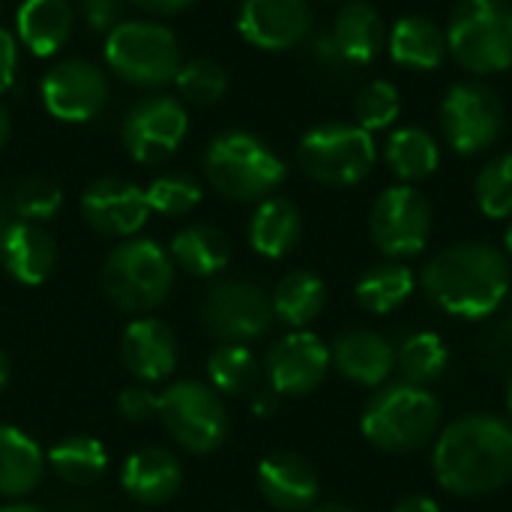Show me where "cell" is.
<instances>
[{"mask_svg":"<svg viewBox=\"0 0 512 512\" xmlns=\"http://www.w3.org/2000/svg\"><path fill=\"white\" fill-rule=\"evenodd\" d=\"M414 288H417L414 270L399 261H387V264L369 267L357 279L354 297H357L360 309H366L369 315H390L411 300Z\"/></svg>","mask_w":512,"mask_h":512,"instance_id":"obj_30","label":"cell"},{"mask_svg":"<svg viewBox=\"0 0 512 512\" xmlns=\"http://www.w3.org/2000/svg\"><path fill=\"white\" fill-rule=\"evenodd\" d=\"M120 486L135 504L159 507L180 492L183 468L174 453H168L162 447H141L123 462Z\"/></svg>","mask_w":512,"mask_h":512,"instance_id":"obj_22","label":"cell"},{"mask_svg":"<svg viewBox=\"0 0 512 512\" xmlns=\"http://www.w3.org/2000/svg\"><path fill=\"white\" fill-rule=\"evenodd\" d=\"M6 384H9V360H6V354L0 351V393L6 390Z\"/></svg>","mask_w":512,"mask_h":512,"instance_id":"obj_49","label":"cell"},{"mask_svg":"<svg viewBox=\"0 0 512 512\" xmlns=\"http://www.w3.org/2000/svg\"><path fill=\"white\" fill-rule=\"evenodd\" d=\"M39 96L45 111L60 123H87L108 102L105 72L81 57H69L42 75Z\"/></svg>","mask_w":512,"mask_h":512,"instance_id":"obj_15","label":"cell"},{"mask_svg":"<svg viewBox=\"0 0 512 512\" xmlns=\"http://www.w3.org/2000/svg\"><path fill=\"white\" fill-rule=\"evenodd\" d=\"M81 216L96 234L126 240L144 228V222L150 219V204L141 186L120 177H102L84 189Z\"/></svg>","mask_w":512,"mask_h":512,"instance_id":"obj_17","label":"cell"},{"mask_svg":"<svg viewBox=\"0 0 512 512\" xmlns=\"http://www.w3.org/2000/svg\"><path fill=\"white\" fill-rule=\"evenodd\" d=\"M507 411H510V417H512V375H510V387H507Z\"/></svg>","mask_w":512,"mask_h":512,"instance_id":"obj_52","label":"cell"},{"mask_svg":"<svg viewBox=\"0 0 512 512\" xmlns=\"http://www.w3.org/2000/svg\"><path fill=\"white\" fill-rule=\"evenodd\" d=\"M81 15L93 33H111L120 24L123 0H81Z\"/></svg>","mask_w":512,"mask_h":512,"instance_id":"obj_42","label":"cell"},{"mask_svg":"<svg viewBox=\"0 0 512 512\" xmlns=\"http://www.w3.org/2000/svg\"><path fill=\"white\" fill-rule=\"evenodd\" d=\"M120 360L135 381L156 384V381H165L177 369L180 348L168 324L156 318H141L126 327L120 339Z\"/></svg>","mask_w":512,"mask_h":512,"instance_id":"obj_21","label":"cell"},{"mask_svg":"<svg viewBox=\"0 0 512 512\" xmlns=\"http://www.w3.org/2000/svg\"><path fill=\"white\" fill-rule=\"evenodd\" d=\"M9 132H12V123H9V111H6V105L0 102V147L9 141Z\"/></svg>","mask_w":512,"mask_h":512,"instance_id":"obj_46","label":"cell"},{"mask_svg":"<svg viewBox=\"0 0 512 512\" xmlns=\"http://www.w3.org/2000/svg\"><path fill=\"white\" fill-rule=\"evenodd\" d=\"M189 132L186 108L171 96H147L135 102L120 126L123 147L135 162L156 165L180 150Z\"/></svg>","mask_w":512,"mask_h":512,"instance_id":"obj_14","label":"cell"},{"mask_svg":"<svg viewBox=\"0 0 512 512\" xmlns=\"http://www.w3.org/2000/svg\"><path fill=\"white\" fill-rule=\"evenodd\" d=\"M168 255L174 267H180L183 273L198 276V279H213L228 267L231 243L213 225H189L174 234Z\"/></svg>","mask_w":512,"mask_h":512,"instance_id":"obj_28","label":"cell"},{"mask_svg":"<svg viewBox=\"0 0 512 512\" xmlns=\"http://www.w3.org/2000/svg\"><path fill=\"white\" fill-rule=\"evenodd\" d=\"M441 402L426 387L396 381L378 387L360 417L363 438L384 453H417L438 438L441 429Z\"/></svg>","mask_w":512,"mask_h":512,"instance_id":"obj_3","label":"cell"},{"mask_svg":"<svg viewBox=\"0 0 512 512\" xmlns=\"http://www.w3.org/2000/svg\"><path fill=\"white\" fill-rule=\"evenodd\" d=\"M447 363H450L447 342L432 330L408 333L396 348V366L402 372V381L417 384V387L438 381L444 375Z\"/></svg>","mask_w":512,"mask_h":512,"instance_id":"obj_33","label":"cell"},{"mask_svg":"<svg viewBox=\"0 0 512 512\" xmlns=\"http://www.w3.org/2000/svg\"><path fill=\"white\" fill-rule=\"evenodd\" d=\"M0 264L18 285H42L54 273L57 246L42 225L15 219L0 240Z\"/></svg>","mask_w":512,"mask_h":512,"instance_id":"obj_23","label":"cell"},{"mask_svg":"<svg viewBox=\"0 0 512 512\" xmlns=\"http://www.w3.org/2000/svg\"><path fill=\"white\" fill-rule=\"evenodd\" d=\"M45 453L39 444L15 426H0V495L27 498L45 477Z\"/></svg>","mask_w":512,"mask_h":512,"instance_id":"obj_26","label":"cell"},{"mask_svg":"<svg viewBox=\"0 0 512 512\" xmlns=\"http://www.w3.org/2000/svg\"><path fill=\"white\" fill-rule=\"evenodd\" d=\"M504 246H507V252H510V258H512V222H510V228H507V234H504Z\"/></svg>","mask_w":512,"mask_h":512,"instance_id":"obj_51","label":"cell"},{"mask_svg":"<svg viewBox=\"0 0 512 512\" xmlns=\"http://www.w3.org/2000/svg\"><path fill=\"white\" fill-rule=\"evenodd\" d=\"M387 51L396 66L414 72H432L447 57L444 30L426 15H405L387 33Z\"/></svg>","mask_w":512,"mask_h":512,"instance_id":"obj_25","label":"cell"},{"mask_svg":"<svg viewBox=\"0 0 512 512\" xmlns=\"http://www.w3.org/2000/svg\"><path fill=\"white\" fill-rule=\"evenodd\" d=\"M399 111H402V96H399L396 84H390L387 78L369 81L354 99L357 126L366 132H381V129L393 126Z\"/></svg>","mask_w":512,"mask_h":512,"instance_id":"obj_37","label":"cell"},{"mask_svg":"<svg viewBox=\"0 0 512 512\" xmlns=\"http://www.w3.org/2000/svg\"><path fill=\"white\" fill-rule=\"evenodd\" d=\"M477 363L486 375H512V312L486 327L477 342Z\"/></svg>","mask_w":512,"mask_h":512,"instance_id":"obj_40","label":"cell"},{"mask_svg":"<svg viewBox=\"0 0 512 512\" xmlns=\"http://www.w3.org/2000/svg\"><path fill=\"white\" fill-rule=\"evenodd\" d=\"M48 468L66 486H90L108 468V450L93 435H69L48 450Z\"/></svg>","mask_w":512,"mask_h":512,"instance_id":"obj_32","label":"cell"},{"mask_svg":"<svg viewBox=\"0 0 512 512\" xmlns=\"http://www.w3.org/2000/svg\"><path fill=\"white\" fill-rule=\"evenodd\" d=\"M144 195L150 213L162 216H186L201 204V186L189 174H162L144 189Z\"/></svg>","mask_w":512,"mask_h":512,"instance_id":"obj_39","label":"cell"},{"mask_svg":"<svg viewBox=\"0 0 512 512\" xmlns=\"http://www.w3.org/2000/svg\"><path fill=\"white\" fill-rule=\"evenodd\" d=\"M201 321L222 345H249L273 327L276 315L270 297L255 282L222 279L207 291Z\"/></svg>","mask_w":512,"mask_h":512,"instance_id":"obj_12","label":"cell"},{"mask_svg":"<svg viewBox=\"0 0 512 512\" xmlns=\"http://www.w3.org/2000/svg\"><path fill=\"white\" fill-rule=\"evenodd\" d=\"M270 303H273V315L282 324H288L291 330H303L324 312L327 285L312 270H291L279 279Z\"/></svg>","mask_w":512,"mask_h":512,"instance_id":"obj_29","label":"cell"},{"mask_svg":"<svg viewBox=\"0 0 512 512\" xmlns=\"http://www.w3.org/2000/svg\"><path fill=\"white\" fill-rule=\"evenodd\" d=\"M156 417L171 441L195 456L219 450L228 438V411L222 396L201 381H177L162 390Z\"/></svg>","mask_w":512,"mask_h":512,"instance_id":"obj_9","label":"cell"},{"mask_svg":"<svg viewBox=\"0 0 512 512\" xmlns=\"http://www.w3.org/2000/svg\"><path fill=\"white\" fill-rule=\"evenodd\" d=\"M129 3L150 15H174V12H183L186 6H192L195 0H129Z\"/></svg>","mask_w":512,"mask_h":512,"instance_id":"obj_44","label":"cell"},{"mask_svg":"<svg viewBox=\"0 0 512 512\" xmlns=\"http://www.w3.org/2000/svg\"><path fill=\"white\" fill-rule=\"evenodd\" d=\"M9 225H12V210H9V201L0 195V240H3V234H6Z\"/></svg>","mask_w":512,"mask_h":512,"instance_id":"obj_47","label":"cell"},{"mask_svg":"<svg viewBox=\"0 0 512 512\" xmlns=\"http://www.w3.org/2000/svg\"><path fill=\"white\" fill-rule=\"evenodd\" d=\"M174 285V261L150 237L120 240L102 264V291L126 315H144L165 303Z\"/></svg>","mask_w":512,"mask_h":512,"instance_id":"obj_5","label":"cell"},{"mask_svg":"<svg viewBox=\"0 0 512 512\" xmlns=\"http://www.w3.org/2000/svg\"><path fill=\"white\" fill-rule=\"evenodd\" d=\"M369 234H372L375 249L387 255L390 261L420 255L432 234L429 198L408 183L384 189L372 204Z\"/></svg>","mask_w":512,"mask_h":512,"instance_id":"obj_11","label":"cell"},{"mask_svg":"<svg viewBox=\"0 0 512 512\" xmlns=\"http://www.w3.org/2000/svg\"><path fill=\"white\" fill-rule=\"evenodd\" d=\"M393 512H441V507L432 498H426V495H411V498L399 501L393 507Z\"/></svg>","mask_w":512,"mask_h":512,"instance_id":"obj_45","label":"cell"},{"mask_svg":"<svg viewBox=\"0 0 512 512\" xmlns=\"http://www.w3.org/2000/svg\"><path fill=\"white\" fill-rule=\"evenodd\" d=\"M330 363L345 381L378 390L396 369V345L375 330H345L330 348Z\"/></svg>","mask_w":512,"mask_h":512,"instance_id":"obj_19","label":"cell"},{"mask_svg":"<svg viewBox=\"0 0 512 512\" xmlns=\"http://www.w3.org/2000/svg\"><path fill=\"white\" fill-rule=\"evenodd\" d=\"M177 93L192 105H213L228 93V72L210 57H192L180 63L174 75Z\"/></svg>","mask_w":512,"mask_h":512,"instance_id":"obj_36","label":"cell"},{"mask_svg":"<svg viewBox=\"0 0 512 512\" xmlns=\"http://www.w3.org/2000/svg\"><path fill=\"white\" fill-rule=\"evenodd\" d=\"M474 198L486 219H510L512 216V153H501L489 159L477 180Z\"/></svg>","mask_w":512,"mask_h":512,"instance_id":"obj_35","label":"cell"},{"mask_svg":"<svg viewBox=\"0 0 512 512\" xmlns=\"http://www.w3.org/2000/svg\"><path fill=\"white\" fill-rule=\"evenodd\" d=\"M312 512H357V510H351V507H345V504H324V507H315Z\"/></svg>","mask_w":512,"mask_h":512,"instance_id":"obj_50","label":"cell"},{"mask_svg":"<svg viewBox=\"0 0 512 512\" xmlns=\"http://www.w3.org/2000/svg\"><path fill=\"white\" fill-rule=\"evenodd\" d=\"M378 159L372 132L357 123H321L297 144V162L321 186H357L369 177Z\"/></svg>","mask_w":512,"mask_h":512,"instance_id":"obj_8","label":"cell"},{"mask_svg":"<svg viewBox=\"0 0 512 512\" xmlns=\"http://www.w3.org/2000/svg\"><path fill=\"white\" fill-rule=\"evenodd\" d=\"M0 512H45V510H42V507H36V504L15 501V504H9V507H0Z\"/></svg>","mask_w":512,"mask_h":512,"instance_id":"obj_48","label":"cell"},{"mask_svg":"<svg viewBox=\"0 0 512 512\" xmlns=\"http://www.w3.org/2000/svg\"><path fill=\"white\" fill-rule=\"evenodd\" d=\"M330 348L309 330L282 336L264 357V375L276 396H309L330 372Z\"/></svg>","mask_w":512,"mask_h":512,"instance_id":"obj_16","label":"cell"},{"mask_svg":"<svg viewBox=\"0 0 512 512\" xmlns=\"http://www.w3.org/2000/svg\"><path fill=\"white\" fill-rule=\"evenodd\" d=\"M432 471L444 492L480 498L512 480V423L498 414H468L435 438Z\"/></svg>","mask_w":512,"mask_h":512,"instance_id":"obj_1","label":"cell"},{"mask_svg":"<svg viewBox=\"0 0 512 512\" xmlns=\"http://www.w3.org/2000/svg\"><path fill=\"white\" fill-rule=\"evenodd\" d=\"M207 378L219 396H249L261 381V363L246 345H219L207 360Z\"/></svg>","mask_w":512,"mask_h":512,"instance_id":"obj_34","label":"cell"},{"mask_svg":"<svg viewBox=\"0 0 512 512\" xmlns=\"http://www.w3.org/2000/svg\"><path fill=\"white\" fill-rule=\"evenodd\" d=\"M258 489L264 501L279 512H309L321 492L315 468L291 450H276L261 459Z\"/></svg>","mask_w":512,"mask_h":512,"instance_id":"obj_20","label":"cell"},{"mask_svg":"<svg viewBox=\"0 0 512 512\" xmlns=\"http://www.w3.org/2000/svg\"><path fill=\"white\" fill-rule=\"evenodd\" d=\"M387 45V27L381 12L366 0H345L333 24L315 36L312 54L321 66L348 72L369 66Z\"/></svg>","mask_w":512,"mask_h":512,"instance_id":"obj_13","label":"cell"},{"mask_svg":"<svg viewBox=\"0 0 512 512\" xmlns=\"http://www.w3.org/2000/svg\"><path fill=\"white\" fill-rule=\"evenodd\" d=\"M15 69H18V39L15 33L0 27V93H6L15 84Z\"/></svg>","mask_w":512,"mask_h":512,"instance_id":"obj_43","label":"cell"},{"mask_svg":"<svg viewBox=\"0 0 512 512\" xmlns=\"http://www.w3.org/2000/svg\"><path fill=\"white\" fill-rule=\"evenodd\" d=\"M105 63L108 69L135 87H165L180 69L177 36L159 21H120L105 33Z\"/></svg>","mask_w":512,"mask_h":512,"instance_id":"obj_7","label":"cell"},{"mask_svg":"<svg viewBox=\"0 0 512 512\" xmlns=\"http://www.w3.org/2000/svg\"><path fill=\"white\" fill-rule=\"evenodd\" d=\"M447 51L474 75H495L512 66L510 0H459L447 21Z\"/></svg>","mask_w":512,"mask_h":512,"instance_id":"obj_6","label":"cell"},{"mask_svg":"<svg viewBox=\"0 0 512 512\" xmlns=\"http://www.w3.org/2000/svg\"><path fill=\"white\" fill-rule=\"evenodd\" d=\"M303 237V216L288 198H264L249 222V243L264 258H285Z\"/></svg>","mask_w":512,"mask_h":512,"instance_id":"obj_27","label":"cell"},{"mask_svg":"<svg viewBox=\"0 0 512 512\" xmlns=\"http://www.w3.org/2000/svg\"><path fill=\"white\" fill-rule=\"evenodd\" d=\"M63 207V189L54 180L45 177H27L15 186L12 198H9V210L12 216H18L21 222H48L60 213Z\"/></svg>","mask_w":512,"mask_h":512,"instance_id":"obj_38","label":"cell"},{"mask_svg":"<svg viewBox=\"0 0 512 512\" xmlns=\"http://www.w3.org/2000/svg\"><path fill=\"white\" fill-rule=\"evenodd\" d=\"M72 36L69 0H21L15 12V39L36 57L57 54Z\"/></svg>","mask_w":512,"mask_h":512,"instance_id":"obj_24","label":"cell"},{"mask_svg":"<svg viewBox=\"0 0 512 512\" xmlns=\"http://www.w3.org/2000/svg\"><path fill=\"white\" fill-rule=\"evenodd\" d=\"M240 36L258 51H291L312 30L309 0H243Z\"/></svg>","mask_w":512,"mask_h":512,"instance_id":"obj_18","label":"cell"},{"mask_svg":"<svg viewBox=\"0 0 512 512\" xmlns=\"http://www.w3.org/2000/svg\"><path fill=\"white\" fill-rule=\"evenodd\" d=\"M384 159H387L390 171L402 183L414 186V183L429 180L438 171V165H441V147H438V141L426 129L405 126V129H396L387 138Z\"/></svg>","mask_w":512,"mask_h":512,"instance_id":"obj_31","label":"cell"},{"mask_svg":"<svg viewBox=\"0 0 512 512\" xmlns=\"http://www.w3.org/2000/svg\"><path fill=\"white\" fill-rule=\"evenodd\" d=\"M117 411L129 420V423H147L156 417L159 411V396L150 393L147 387H129L117 396Z\"/></svg>","mask_w":512,"mask_h":512,"instance_id":"obj_41","label":"cell"},{"mask_svg":"<svg viewBox=\"0 0 512 512\" xmlns=\"http://www.w3.org/2000/svg\"><path fill=\"white\" fill-rule=\"evenodd\" d=\"M204 174L222 198L264 201L285 183L288 165L258 135L246 129H228L207 144Z\"/></svg>","mask_w":512,"mask_h":512,"instance_id":"obj_4","label":"cell"},{"mask_svg":"<svg viewBox=\"0 0 512 512\" xmlns=\"http://www.w3.org/2000/svg\"><path fill=\"white\" fill-rule=\"evenodd\" d=\"M441 132L459 156L486 153L504 132V102L483 81H459L441 102Z\"/></svg>","mask_w":512,"mask_h":512,"instance_id":"obj_10","label":"cell"},{"mask_svg":"<svg viewBox=\"0 0 512 512\" xmlns=\"http://www.w3.org/2000/svg\"><path fill=\"white\" fill-rule=\"evenodd\" d=\"M510 261L492 243L468 240L435 252L420 270L426 300L444 315L483 321L501 309L510 294Z\"/></svg>","mask_w":512,"mask_h":512,"instance_id":"obj_2","label":"cell"}]
</instances>
